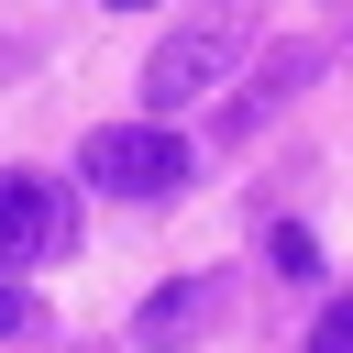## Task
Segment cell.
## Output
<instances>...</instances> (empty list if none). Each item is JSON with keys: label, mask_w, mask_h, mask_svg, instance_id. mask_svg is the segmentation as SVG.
<instances>
[{"label": "cell", "mask_w": 353, "mask_h": 353, "mask_svg": "<svg viewBox=\"0 0 353 353\" xmlns=\"http://www.w3.org/2000/svg\"><path fill=\"white\" fill-rule=\"evenodd\" d=\"M243 44H254V11H243V0L199 11L188 33H165V44H154V66H143V110H154V121H176V110L221 99V88L243 77Z\"/></svg>", "instance_id": "6da1fadb"}, {"label": "cell", "mask_w": 353, "mask_h": 353, "mask_svg": "<svg viewBox=\"0 0 353 353\" xmlns=\"http://www.w3.org/2000/svg\"><path fill=\"white\" fill-rule=\"evenodd\" d=\"M77 176L88 188H110V199H176V176H188V143L143 110V121H99L88 143H77Z\"/></svg>", "instance_id": "7a4b0ae2"}, {"label": "cell", "mask_w": 353, "mask_h": 353, "mask_svg": "<svg viewBox=\"0 0 353 353\" xmlns=\"http://www.w3.org/2000/svg\"><path fill=\"white\" fill-rule=\"evenodd\" d=\"M66 232H77V210L44 176H0V265H44V254H66Z\"/></svg>", "instance_id": "3957f363"}, {"label": "cell", "mask_w": 353, "mask_h": 353, "mask_svg": "<svg viewBox=\"0 0 353 353\" xmlns=\"http://www.w3.org/2000/svg\"><path fill=\"white\" fill-rule=\"evenodd\" d=\"M309 77H320V55H309V44H276V55H265V66L243 77V99L221 110V143H243V132H265V121H276V110H287V99H298Z\"/></svg>", "instance_id": "277c9868"}, {"label": "cell", "mask_w": 353, "mask_h": 353, "mask_svg": "<svg viewBox=\"0 0 353 353\" xmlns=\"http://www.w3.org/2000/svg\"><path fill=\"white\" fill-rule=\"evenodd\" d=\"M210 320H221V276H188V287H165V298H143L132 342H143V353H176V342L210 331Z\"/></svg>", "instance_id": "5b68a950"}, {"label": "cell", "mask_w": 353, "mask_h": 353, "mask_svg": "<svg viewBox=\"0 0 353 353\" xmlns=\"http://www.w3.org/2000/svg\"><path fill=\"white\" fill-rule=\"evenodd\" d=\"M309 353H353V298H331V309L309 320Z\"/></svg>", "instance_id": "8992f818"}, {"label": "cell", "mask_w": 353, "mask_h": 353, "mask_svg": "<svg viewBox=\"0 0 353 353\" xmlns=\"http://www.w3.org/2000/svg\"><path fill=\"white\" fill-rule=\"evenodd\" d=\"M0 331H33V298L22 287H0Z\"/></svg>", "instance_id": "52a82bcc"}, {"label": "cell", "mask_w": 353, "mask_h": 353, "mask_svg": "<svg viewBox=\"0 0 353 353\" xmlns=\"http://www.w3.org/2000/svg\"><path fill=\"white\" fill-rule=\"evenodd\" d=\"M110 11H143V0H110Z\"/></svg>", "instance_id": "ba28073f"}]
</instances>
